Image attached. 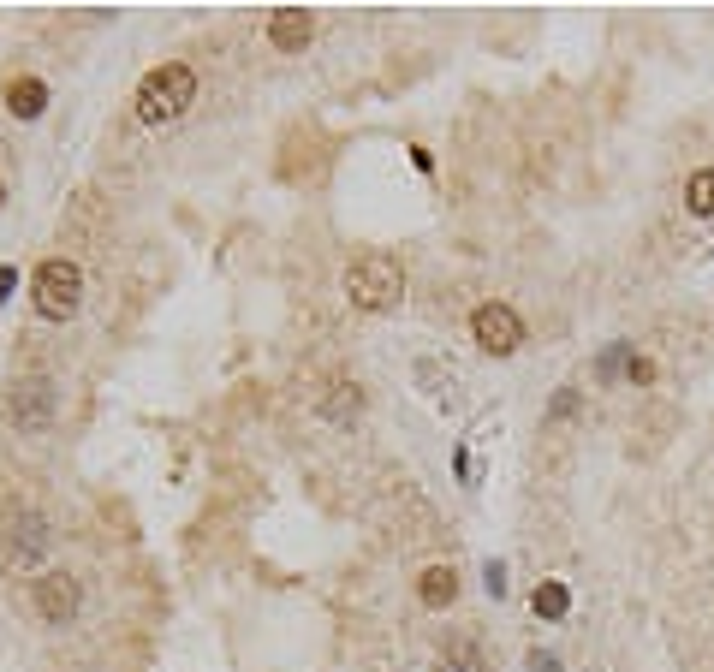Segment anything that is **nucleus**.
Instances as JSON below:
<instances>
[{"label":"nucleus","instance_id":"obj_1","mask_svg":"<svg viewBox=\"0 0 714 672\" xmlns=\"http://www.w3.org/2000/svg\"><path fill=\"white\" fill-rule=\"evenodd\" d=\"M191 102H197V72H191L185 60H167V66H155V72L137 84V119H143V125H167V119H179Z\"/></svg>","mask_w":714,"mask_h":672},{"label":"nucleus","instance_id":"obj_2","mask_svg":"<svg viewBox=\"0 0 714 672\" xmlns=\"http://www.w3.org/2000/svg\"><path fill=\"white\" fill-rule=\"evenodd\" d=\"M30 298H36V316L42 322H72L84 310V268L72 256H48L30 280Z\"/></svg>","mask_w":714,"mask_h":672},{"label":"nucleus","instance_id":"obj_3","mask_svg":"<svg viewBox=\"0 0 714 672\" xmlns=\"http://www.w3.org/2000/svg\"><path fill=\"white\" fill-rule=\"evenodd\" d=\"M346 298H352L357 310H393V304L405 298V268H399L387 250L357 256L352 268H346Z\"/></svg>","mask_w":714,"mask_h":672},{"label":"nucleus","instance_id":"obj_4","mask_svg":"<svg viewBox=\"0 0 714 672\" xmlns=\"http://www.w3.org/2000/svg\"><path fill=\"white\" fill-rule=\"evenodd\" d=\"M30 601H36V613H42L48 625H72L78 607H84V583H78L72 571H42V577L30 583Z\"/></svg>","mask_w":714,"mask_h":672},{"label":"nucleus","instance_id":"obj_5","mask_svg":"<svg viewBox=\"0 0 714 672\" xmlns=\"http://www.w3.org/2000/svg\"><path fill=\"white\" fill-rule=\"evenodd\" d=\"M471 334H476V345H482L488 357H512V351L524 345V322H518L512 304H482V310L471 316Z\"/></svg>","mask_w":714,"mask_h":672},{"label":"nucleus","instance_id":"obj_6","mask_svg":"<svg viewBox=\"0 0 714 672\" xmlns=\"http://www.w3.org/2000/svg\"><path fill=\"white\" fill-rule=\"evenodd\" d=\"M6 411H12V423H24V429H48V417H54V387H48L42 375H30V381H18V387L6 393Z\"/></svg>","mask_w":714,"mask_h":672},{"label":"nucleus","instance_id":"obj_7","mask_svg":"<svg viewBox=\"0 0 714 672\" xmlns=\"http://www.w3.org/2000/svg\"><path fill=\"white\" fill-rule=\"evenodd\" d=\"M310 36H316V12H310V6H280V12L268 18V42H274L280 54L310 48Z\"/></svg>","mask_w":714,"mask_h":672},{"label":"nucleus","instance_id":"obj_8","mask_svg":"<svg viewBox=\"0 0 714 672\" xmlns=\"http://www.w3.org/2000/svg\"><path fill=\"white\" fill-rule=\"evenodd\" d=\"M417 601L435 607V613L453 607V601H459V571H453V565H429V571L417 577Z\"/></svg>","mask_w":714,"mask_h":672},{"label":"nucleus","instance_id":"obj_9","mask_svg":"<svg viewBox=\"0 0 714 672\" xmlns=\"http://www.w3.org/2000/svg\"><path fill=\"white\" fill-rule=\"evenodd\" d=\"M42 108H48V84L42 78H12L6 84V113L12 119H36Z\"/></svg>","mask_w":714,"mask_h":672},{"label":"nucleus","instance_id":"obj_10","mask_svg":"<svg viewBox=\"0 0 714 672\" xmlns=\"http://www.w3.org/2000/svg\"><path fill=\"white\" fill-rule=\"evenodd\" d=\"M322 411H328L334 423H352L357 411H363V387H357V381H334L328 399H322Z\"/></svg>","mask_w":714,"mask_h":672},{"label":"nucleus","instance_id":"obj_11","mask_svg":"<svg viewBox=\"0 0 714 672\" xmlns=\"http://www.w3.org/2000/svg\"><path fill=\"white\" fill-rule=\"evenodd\" d=\"M530 607H536V619H566V607H572V589L566 583H536V595H530Z\"/></svg>","mask_w":714,"mask_h":672},{"label":"nucleus","instance_id":"obj_12","mask_svg":"<svg viewBox=\"0 0 714 672\" xmlns=\"http://www.w3.org/2000/svg\"><path fill=\"white\" fill-rule=\"evenodd\" d=\"M685 203H691V215H714V167H697L685 179Z\"/></svg>","mask_w":714,"mask_h":672},{"label":"nucleus","instance_id":"obj_13","mask_svg":"<svg viewBox=\"0 0 714 672\" xmlns=\"http://www.w3.org/2000/svg\"><path fill=\"white\" fill-rule=\"evenodd\" d=\"M42 542H48V536H42V518H24V524H18V536H12V554L36 560V554H42Z\"/></svg>","mask_w":714,"mask_h":672},{"label":"nucleus","instance_id":"obj_14","mask_svg":"<svg viewBox=\"0 0 714 672\" xmlns=\"http://www.w3.org/2000/svg\"><path fill=\"white\" fill-rule=\"evenodd\" d=\"M625 363H631V351H625V345H607V357H601V369H595V375H601V381H613Z\"/></svg>","mask_w":714,"mask_h":672},{"label":"nucleus","instance_id":"obj_15","mask_svg":"<svg viewBox=\"0 0 714 672\" xmlns=\"http://www.w3.org/2000/svg\"><path fill=\"white\" fill-rule=\"evenodd\" d=\"M625 375H631V387H649V381H655V363H649V357H631Z\"/></svg>","mask_w":714,"mask_h":672},{"label":"nucleus","instance_id":"obj_16","mask_svg":"<svg viewBox=\"0 0 714 672\" xmlns=\"http://www.w3.org/2000/svg\"><path fill=\"white\" fill-rule=\"evenodd\" d=\"M482 577H488V595H506V565H500V560L482 565Z\"/></svg>","mask_w":714,"mask_h":672},{"label":"nucleus","instance_id":"obj_17","mask_svg":"<svg viewBox=\"0 0 714 672\" xmlns=\"http://www.w3.org/2000/svg\"><path fill=\"white\" fill-rule=\"evenodd\" d=\"M524 667H530V672H560V661H554L548 649H530V661H524Z\"/></svg>","mask_w":714,"mask_h":672},{"label":"nucleus","instance_id":"obj_18","mask_svg":"<svg viewBox=\"0 0 714 672\" xmlns=\"http://www.w3.org/2000/svg\"><path fill=\"white\" fill-rule=\"evenodd\" d=\"M572 411H578V393H572V387H566V393H560V399H554V411H548V417H572Z\"/></svg>","mask_w":714,"mask_h":672},{"label":"nucleus","instance_id":"obj_19","mask_svg":"<svg viewBox=\"0 0 714 672\" xmlns=\"http://www.w3.org/2000/svg\"><path fill=\"white\" fill-rule=\"evenodd\" d=\"M12 286H18V268H0V304L12 298Z\"/></svg>","mask_w":714,"mask_h":672},{"label":"nucleus","instance_id":"obj_20","mask_svg":"<svg viewBox=\"0 0 714 672\" xmlns=\"http://www.w3.org/2000/svg\"><path fill=\"white\" fill-rule=\"evenodd\" d=\"M0 203H6V179H0Z\"/></svg>","mask_w":714,"mask_h":672}]
</instances>
